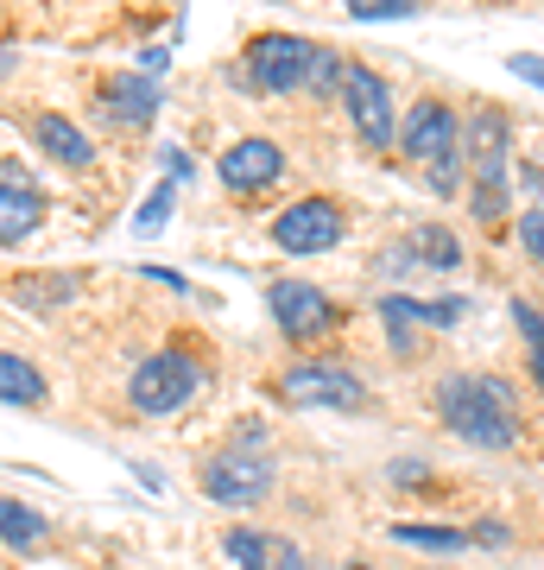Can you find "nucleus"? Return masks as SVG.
<instances>
[{"instance_id": "obj_28", "label": "nucleus", "mask_w": 544, "mask_h": 570, "mask_svg": "<svg viewBox=\"0 0 544 570\" xmlns=\"http://www.w3.org/2000/svg\"><path fill=\"white\" fill-rule=\"evenodd\" d=\"M532 374H538V387H544V348H538V355H532Z\"/></svg>"}, {"instance_id": "obj_24", "label": "nucleus", "mask_w": 544, "mask_h": 570, "mask_svg": "<svg viewBox=\"0 0 544 570\" xmlns=\"http://www.w3.org/2000/svg\"><path fill=\"white\" fill-rule=\"evenodd\" d=\"M513 324H520V336L532 343V355H538V348H544V317L525 305V298H513Z\"/></svg>"}, {"instance_id": "obj_3", "label": "nucleus", "mask_w": 544, "mask_h": 570, "mask_svg": "<svg viewBox=\"0 0 544 570\" xmlns=\"http://www.w3.org/2000/svg\"><path fill=\"white\" fill-rule=\"evenodd\" d=\"M279 400L291 406H329V412H362L367 406V381L343 362H291L279 374Z\"/></svg>"}, {"instance_id": "obj_11", "label": "nucleus", "mask_w": 544, "mask_h": 570, "mask_svg": "<svg viewBox=\"0 0 544 570\" xmlns=\"http://www.w3.org/2000/svg\"><path fill=\"white\" fill-rule=\"evenodd\" d=\"M39 223H44V190L26 178L20 165H7V171H0V247L26 242Z\"/></svg>"}, {"instance_id": "obj_7", "label": "nucleus", "mask_w": 544, "mask_h": 570, "mask_svg": "<svg viewBox=\"0 0 544 570\" xmlns=\"http://www.w3.org/2000/svg\"><path fill=\"white\" fill-rule=\"evenodd\" d=\"M463 159L475 171V190H506V159H513V121L501 108H475L463 127Z\"/></svg>"}, {"instance_id": "obj_5", "label": "nucleus", "mask_w": 544, "mask_h": 570, "mask_svg": "<svg viewBox=\"0 0 544 570\" xmlns=\"http://www.w3.org/2000/svg\"><path fill=\"white\" fill-rule=\"evenodd\" d=\"M399 153L412 165H449L463 159V121H456V108L449 102H418L412 115L399 121Z\"/></svg>"}, {"instance_id": "obj_19", "label": "nucleus", "mask_w": 544, "mask_h": 570, "mask_svg": "<svg viewBox=\"0 0 544 570\" xmlns=\"http://www.w3.org/2000/svg\"><path fill=\"white\" fill-rule=\"evenodd\" d=\"M393 539H399V546H418V551H468L475 546V539H468V532H456V527H418V520H399V527H393Z\"/></svg>"}, {"instance_id": "obj_17", "label": "nucleus", "mask_w": 544, "mask_h": 570, "mask_svg": "<svg viewBox=\"0 0 544 570\" xmlns=\"http://www.w3.org/2000/svg\"><path fill=\"white\" fill-rule=\"evenodd\" d=\"M0 539H7L13 551H32V546H44V539H51V520H44V513H32L26 501H7V494H0Z\"/></svg>"}, {"instance_id": "obj_13", "label": "nucleus", "mask_w": 544, "mask_h": 570, "mask_svg": "<svg viewBox=\"0 0 544 570\" xmlns=\"http://www.w3.org/2000/svg\"><path fill=\"white\" fill-rule=\"evenodd\" d=\"M159 102H165L159 82H152V77H133V70L101 82V115H108V121H121V127H146L152 115H159Z\"/></svg>"}, {"instance_id": "obj_1", "label": "nucleus", "mask_w": 544, "mask_h": 570, "mask_svg": "<svg viewBox=\"0 0 544 570\" xmlns=\"http://www.w3.org/2000/svg\"><path fill=\"white\" fill-rule=\"evenodd\" d=\"M437 419L468 450H513L520 444L513 381H501V374H449L444 387H437Z\"/></svg>"}, {"instance_id": "obj_27", "label": "nucleus", "mask_w": 544, "mask_h": 570, "mask_svg": "<svg viewBox=\"0 0 544 570\" xmlns=\"http://www.w3.org/2000/svg\"><path fill=\"white\" fill-rule=\"evenodd\" d=\"M468 539H475V546H494V551H506V546H513V532H506L501 520H482V527L468 532Z\"/></svg>"}, {"instance_id": "obj_18", "label": "nucleus", "mask_w": 544, "mask_h": 570, "mask_svg": "<svg viewBox=\"0 0 544 570\" xmlns=\"http://www.w3.org/2000/svg\"><path fill=\"white\" fill-rule=\"evenodd\" d=\"M412 266H437V273H456V266H463V242H456V235H449V228H437V223H424V228H412Z\"/></svg>"}, {"instance_id": "obj_25", "label": "nucleus", "mask_w": 544, "mask_h": 570, "mask_svg": "<svg viewBox=\"0 0 544 570\" xmlns=\"http://www.w3.org/2000/svg\"><path fill=\"white\" fill-rule=\"evenodd\" d=\"M463 311H468V298H431V305H424V324L449 330V324H463Z\"/></svg>"}, {"instance_id": "obj_21", "label": "nucleus", "mask_w": 544, "mask_h": 570, "mask_svg": "<svg viewBox=\"0 0 544 570\" xmlns=\"http://www.w3.org/2000/svg\"><path fill=\"white\" fill-rule=\"evenodd\" d=\"M348 13L355 20H412L418 0H348Z\"/></svg>"}, {"instance_id": "obj_2", "label": "nucleus", "mask_w": 544, "mask_h": 570, "mask_svg": "<svg viewBox=\"0 0 544 570\" xmlns=\"http://www.w3.org/2000/svg\"><path fill=\"white\" fill-rule=\"evenodd\" d=\"M202 387V367L184 355V348H159V355H146L133 367V381H127V400L146 412V419H159V412H178L190 393Z\"/></svg>"}, {"instance_id": "obj_8", "label": "nucleus", "mask_w": 544, "mask_h": 570, "mask_svg": "<svg viewBox=\"0 0 544 570\" xmlns=\"http://www.w3.org/2000/svg\"><path fill=\"white\" fill-rule=\"evenodd\" d=\"M343 209L329 204V197H304V204H291L273 223V247H285V254H336L343 247Z\"/></svg>"}, {"instance_id": "obj_6", "label": "nucleus", "mask_w": 544, "mask_h": 570, "mask_svg": "<svg viewBox=\"0 0 544 570\" xmlns=\"http://www.w3.org/2000/svg\"><path fill=\"white\" fill-rule=\"evenodd\" d=\"M310 51H317V45L291 39V32H260V39L247 45L241 82H254V89H266V96H291V89H304Z\"/></svg>"}, {"instance_id": "obj_15", "label": "nucleus", "mask_w": 544, "mask_h": 570, "mask_svg": "<svg viewBox=\"0 0 544 570\" xmlns=\"http://www.w3.org/2000/svg\"><path fill=\"white\" fill-rule=\"evenodd\" d=\"M44 400H51V387H44V374L32 362H26V355H7V348H0V406H44Z\"/></svg>"}, {"instance_id": "obj_20", "label": "nucleus", "mask_w": 544, "mask_h": 570, "mask_svg": "<svg viewBox=\"0 0 544 570\" xmlns=\"http://www.w3.org/2000/svg\"><path fill=\"white\" fill-rule=\"evenodd\" d=\"M343 77H348V63L329 51V45H317L310 51V70H304V89L310 96H343Z\"/></svg>"}, {"instance_id": "obj_16", "label": "nucleus", "mask_w": 544, "mask_h": 570, "mask_svg": "<svg viewBox=\"0 0 544 570\" xmlns=\"http://www.w3.org/2000/svg\"><path fill=\"white\" fill-rule=\"evenodd\" d=\"M32 134H39V146L58 165H89V159H96V146L82 140V127L63 121V115H39V121H32Z\"/></svg>"}, {"instance_id": "obj_10", "label": "nucleus", "mask_w": 544, "mask_h": 570, "mask_svg": "<svg viewBox=\"0 0 544 570\" xmlns=\"http://www.w3.org/2000/svg\"><path fill=\"white\" fill-rule=\"evenodd\" d=\"M266 305H273V324L285 330V343H317V336L336 330V305L304 279H273Z\"/></svg>"}, {"instance_id": "obj_4", "label": "nucleus", "mask_w": 544, "mask_h": 570, "mask_svg": "<svg viewBox=\"0 0 544 570\" xmlns=\"http://www.w3.org/2000/svg\"><path fill=\"white\" fill-rule=\"evenodd\" d=\"M202 494L216 508H260L266 494H273V463H266L260 450H216L202 463Z\"/></svg>"}, {"instance_id": "obj_22", "label": "nucleus", "mask_w": 544, "mask_h": 570, "mask_svg": "<svg viewBox=\"0 0 544 570\" xmlns=\"http://www.w3.org/2000/svg\"><path fill=\"white\" fill-rule=\"evenodd\" d=\"M513 235H520L525 261H532V266H544V209H525V216H520V228H513Z\"/></svg>"}, {"instance_id": "obj_12", "label": "nucleus", "mask_w": 544, "mask_h": 570, "mask_svg": "<svg viewBox=\"0 0 544 570\" xmlns=\"http://www.w3.org/2000/svg\"><path fill=\"white\" fill-rule=\"evenodd\" d=\"M216 171H222L228 190H266V184L285 171V153H279L273 140H260V134H254V140H235V146H228Z\"/></svg>"}, {"instance_id": "obj_26", "label": "nucleus", "mask_w": 544, "mask_h": 570, "mask_svg": "<svg viewBox=\"0 0 544 570\" xmlns=\"http://www.w3.org/2000/svg\"><path fill=\"white\" fill-rule=\"evenodd\" d=\"M506 70H513L520 82H532V89H544V58H532V51H513V58H506Z\"/></svg>"}, {"instance_id": "obj_9", "label": "nucleus", "mask_w": 544, "mask_h": 570, "mask_svg": "<svg viewBox=\"0 0 544 570\" xmlns=\"http://www.w3.org/2000/svg\"><path fill=\"white\" fill-rule=\"evenodd\" d=\"M343 102H348V115H355V134H362V146H393V140H399V121H393V89H386L380 70L348 63Z\"/></svg>"}, {"instance_id": "obj_23", "label": "nucleus", "mask_w": 544, "mask_h": 570, "mask_svg": "<svg viewBox=\"0 0 544 570\" xmlns=\"http://www.w3.org/2000/svg\"><path fill=\"white\" fill-rule=\"evenodd\" d=\"M165 216H171V184H159V190H152V204L133 216V228H140V235H152V228H165Z\"/></svg>"}, {"instance_id": "obj_14", "label": "nucleus", "mask_w": 544, "mask_h": 570, "mask_svg": "<svg viewBox=\"0 0 544 570\" xmlns=\"http://www.w3.org/2000/svg\"><path fill=\"white\" fill-rule=\"evenodd\" d=\"M222 546H228V558H235V570H304L298 546H291V539H273V532L235 527Z\"/></svg>"}, {"instance_id": "obj_29", "label": "nucleus", "mask_w": 544, "mask_h": 570, "mask_svg": "<svg viewBox=\"0 0 544 570\" xmlns=\"http://www.w3.org/2000/svg\"><path fill=\"white\" fill-rule=\"evenodd\" d=\"M7 63H13V51H0V70H7Z\"/></svg>"}]
</instances>
